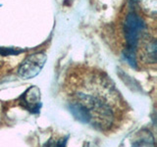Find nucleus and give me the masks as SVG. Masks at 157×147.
<instances>
[{"label": "nucleus", "mask_w": 157, "mask_h": 147, "mask_svg": "<svg viewBox=\"0 0 157 147\" xmlns=\"http://www.w3.org/2000/svg\"><path fill=\"white\" fill-rule=\"evenodd\" d=\"M46 59L47 57L44 53H33L28 56L19 67L18 74L20 77L29 80L36 77L42 70Z\"/></svg>", "instance_id": "nucleus-2"}, {"label": "nucleus", "mask_w": 157, "mask_h": 147, "mask_svg": "<svg viewBox=\"0 0 157 147\" xmlns=\"http://www.w3.org/2000/svg\"><path fill=\"white\" fill-rule=\"evenodd\" d=\"M24 106L33 113H38L40 109V92L36 86L29 88L23 96Z\"/></svg>", "instance_id": "nucleus-3"}, {"label": "nucleus", "mask_w": 157, "mask_h": 147, "mask_svg": "<svg viewBox=\"0 0 157 147\" xmlns=\"http://www.w3.org/2000/svg\"><path fill=\"white\" fill-rule=\"evenodd\" d=\"M144 22L139 15L130 13L126 18L124 24V32L127 41V48L124 52L126 60L131 66L136 67V50L137 47L140 37L144 29Z\"/></svg>", "instance_id": "nucleus-1"}]
</instances>
